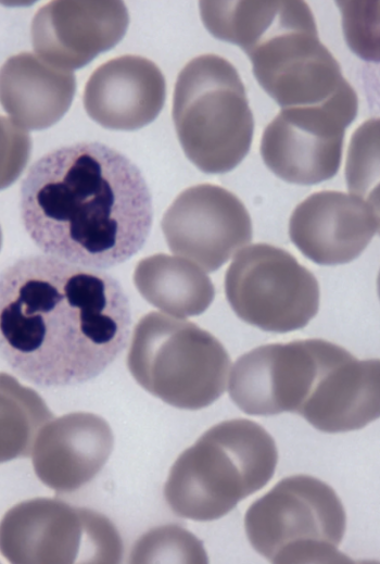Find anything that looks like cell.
I'll return each mask as SVG.
<instances>
[{
	"label": "cell",
	"instance_id": "cell-21",
	"mask_svg": "<svg viewBox=\"0 0 380 564\" xmlns=\"http://www.w3.org/2000/svg\"><path fill=\"white\" fill-rule=\"evenodd\" d=\"M132 563H206L202 542L176 525L150 530L135 544Z\"/></svg>",
	"mask_w": 380,
	"mask_h": 564
},
{
	"label": "cell",
	"instance_id": "cell-3",
	"mask_svg": "<svg viewBox=\"0 0 380 564\" xmlns=\"http://www.w3.org/2000/svg\"><path fill=\"white\" fill-rule=\"evenodd\" d=\"M216 38L239 46L262 88L281 109L320 105L351 87L318 37L304 1H201Z\"/></svg>",
	"mask_w": 380,
	"mask_h": 564
},
{
	"label": "cell",
	"instance_id": "cell-4",
	"mask_svg": "<svg viewBox=\"0 0 380 564\" xmlns=\"http://www.w3.org/2000/svg\"><path fill=\"white\" fill-rule=\"evenodd\" d=\"M277 461L275 440L264 427L245 418L225 421L178 456L164 497L180 517L214 521L266 486Z\"/></svg>",
	"mask_w": 380,
	"mask_h": 564
},
{
	"label": "cell",
	"instance_id": "cell-6",
	"mask_svg": "<svg viewBox=\"0 0 380 564\" xmlns=\"http://www.w3.org/2000/svg\"><path fill=\"white\" fill-rule=\"evenodd\" d=\"M231 361L211 333L159 312L134 329L127 366L148 392L178 409L200 410L226 390Z\"/></svg>",
	"mask_w": 380,
	"mask_h": 564
},
{
	"label": "cell",
	"instance_id": "cell-15",
	"mask_svg": "<svg viewBox=\"0 0 380 564\" xmlns=\"http://www.w3.org/2000/svg\"><path fill=\"white\" fill-rule=\"evenodd\" d=\"M379 230L378 204L342 191H318L292 212L289 236L296 248L320 265L356 259Z\"/></svg>",
	"mask_w": 380,
	"mask_h": 564
},
{
	"label": "cell",
	"instance_id": "cell-19",
	"mask_svg": "<svg viewBox=\"0 0 380 564\" xmlns=\"http://www.w3.org/2000/svg\"><path fill=\"white\" fill-rule=\"evenodd\" d=\"M134 283L150 304L176 317L203 313L215 296L211 278L198 264L165 253L139 261Z\"/></svg>",
	"mask_w": 380,
	"mask_h": 564
},
{
	"label": "cell",
	"instance_id": "cell-13",
	"mask_svg": "<svg viewBox=\"0 0 380 564\" xmlns=\"http://www.w3.org/2000/svg\"><path fill=\"white\" fill-rule=\"evenodd\" d=\"M379 361L358 360L319 339L318 366L299 414L324 433L357 430L378 418Z\"/></svg>",
	"mask_w": 380,
	"mask_h": 564
},
{
	"label": "cell",
	"instance_id": "cell-24",
	"mask_svg": "<svg viewBox=\"0 0 380 564\" xmlns=\"http://www.w3.org/2000/svg\"><path fill=\"white\" fill-rule=\"evenodd\" d=\"M1 245H2V231H1V227H0V249H1Z\"/></svg>",
	"mask_w": 380,
	"mask_h": 564
},
{
	"label": "cell",
	"instance_id": "cell-18",
	"mask_svg": "<svg viewBox=\"0 0 380 564\" xmlns=\"http://www.w3.org/2000/svg\"><path fill=\"white\" fill-rule=\"evenodd\" d=\"M75 90L72 72L30 52L13 55L0 67V103L23 128L38 130L55 124L71 106Z\"/></svg>",
	"mask_w": 380,
	"mask_h": 564
},
{
	"label": "cell",
	"instance_id": "cell-16",
	"mask_svg": "<svg viewBox=\"0 0 380 564\" xmlns=\"http://www.w3.org/2000/svg\"><path fill=\"white\" fill-rule=\"evenodd\" d=\"M114 437L99 415H62L39 431L33 447L37 477L59 493L73 492L92 480L113 450Z\"/></svg>",
	"mask_w": 380,
	"mask_h": 564
},
{
	"label": "cell",
	"instance_id": "cell-7",
	"mask_svg": "<svg viewBox=\"0 0 380 564\" xmlns=\"http://www.w3.org/2000/svg\"><path fill=\"white\" fill-rule=\"evenodd\" d=\"M345 526L335 491L308 475L282 479L244 517L251 546L273 563L350 562L338 550Z\"/></svg>",
	"mask_w": 380,
	"mask_h": 564
},
{
	"label": "cell",
	"instance_id": "cell-2",
	"mask_svg": "<svg viewBox=\"0 0 380 564\" xmlns=\"http://www.w3.org/2000/svg\"><path fill=\"white\" fill-rule=\"evenodd\" d=\"M21 216L47 255L107 268L135 255L153 218L139 168L118 151L85 142L59 148L29 168L21 187Z\"/></svg>",
	"mask_w": 380,
	"mask_h": 564
},
{
	"label": "cell",
	"instance_id": "cell-11",
	"mask_svg": "<svg viewBox=\"0 0 380 564\" xmlns=\"http://www.w3.org/2000/svg\"><path fill=\"white\" fill-rule=\"evenodd\" d=\"M161 226L173 253L208 272L218 270L252 239L244 204L212 184L183 190L165 212Z\"/></svg>",
	"mask_w": 380,
	"mask_h": 564
},
{
	"label": "cell",
	"instance_id": "cell-10",
	"mask_svg": "<svg viewBox=\"0 0 380 564\" xmlns=\"http://www.w3.org/2000/svg\"><path fill=\"white\" fill-rule=\"evenodd\" d=\"M357 106L356 92L350 87L320 105L281 109L263 133V161L288 183L314 185L332 178Z\"/></svg>",
	"mask_w": 380,
	"mask_h": 564
},
{
	"label": "cell",
	"instance_id": "cell-9",
	"mask_svg": "<svg viewBox=\"0 0 380 564\" xmlns=\"http://www.w3.org/2000/svg\"><path fill=\"white\" fill-rule=\"evenodd\" d=\"M225 292L242 321L266 331L301 329L319 308L313 273L288 251L268 243L237 253L226 272Z\"/></svg>",
	"mask_w": 380,
	"mask_h": 564
},
{
	"label": "cell",
	"instance_id": "cell-1",
	"mask_svg": "<svg viewBox=\"0 0 380 564\" xmlns=\"http://www.w3.org/2000/svg\"><path fill=\"white\" fill-rule=\"evenodd\" d=\"M130 326L128 298L104 272L35 254L0 274V356L34 385L97 377L125 349Z\"/></svg>",
	"mask_w": 380,
	"mask_h": 564
},
{
	"label": "cell",
	"instance_id": "cell-14",
	"mask_svg": "<svg viewBox=\"0 0 380 564\" xmlns=\"http://www.w3.org/2000/svg\"><path fill=\"white\" fill-rule=\"evenodd\" d=\"M128 22L122 1H52L33 18V47L48 64L76 70L117 45Z\"/></svg>",
	"mask_w": 380,
	"mask_h": 564
},
{
	"label": "cell",
	"instance_id": "cell-12",
	"mask_svg": "<svg viewBox=\"0 0 380 564\" xmlns=\"http://www.w3.org/2000/svg\"><path fill=\"white\" fill-rule=\"evenodd\" d=\"M318 341L265 344L241 355L229 378L231 400L250 415L299 414L317 372Z\"/></svg>",
	"mask_w": 380,
	"mask_h": 564
},
{
	"label": "cell",
	"instance_id": "cell-20",
	"mask_svg": "<svg viewBox=\"0 0 380 564\" xmlns=\"http://www.w3.org/2000/svg\"><path fill=\"white\" fill-rule=\"evenodd\" d=\"M52 418L34 389L0 373V463L29 456L39 431Z\"/></svg>",
	"mask_w": 380,
	"mask_h": 564
},
{
	"label": "cell",
	"instance_id": "cell-8",
	"mask_svg": "<svg viewBox=\"0 0 380 564\" xmlns=\"http://www.w3.org/2000/svg\"><path fill=\"white\" fill-rule=\"evenodd\" d=\"M0 553L11 563H117L123 544L105 516L60 500L37 498L4 514Z\"/></svg>",
	"mask_w": 380,
	"mask_h": 564
},
{
	"label": "cell",
	"instance_id": "cell-23",
	"mask_svg": "<svg viewBox=\"0 0 380 564\" xmlns=\"http://www.w3.org/2000/svg\"><path fill=\"white\" fill-rule=\"evenodd\" d=\"M30 149L27 131L0 115V190L20 177L29 160Z\"/></svg>",
	"mask_w": 380,
	"mask_h": 564
},
{
	"label": "cell",
	"instance_id": "cell-5",
	"mask_svg": "<svg viewBox=\"0 0 380 564\" xmlns=\"http://www.w3.org/2000/svg\"><path fill=\"white\" fill-rule=\"evenodd\" d=\"M173 120L187 158L202 172H229L250 150L254 121L245 88L219 55L197 57L181 70Z\"/></svg>",
	"mask_w": 380,
	"mask_h": 564
},
{
	"label": "cell",
	"instance_id": "cell-17",
	"mask_svg": "<svg viewBox=\"0 0 380 564\" xmlns=\"http://www.w3.org/2000/svg\"><path fill=\"white\" fill-rule=\"evenodd\" d=\"M165 97V78L155 63L138 55H123L92 73L85 87L84 105L101 126L134 130L159 115Z\"/></svg>",
	"mask_w": 380,
	"mask_h": 564
},
{
	"label": "cell",
	"instance_id": "cell-22",
	"mask_svg": "<svg viewBox=\"0 0 380 564\" xmlns=\"http://www.w3.org/2000/svg\"><path fill=\"white\" fill-rule=\"evenodd\" d=\"M343 13V28L346 42L360 58L378 61V11L373 12V2H337Z\"/></svg>",
	"mask_w": 380,
	"mask_h": 564
}]
</instances>
